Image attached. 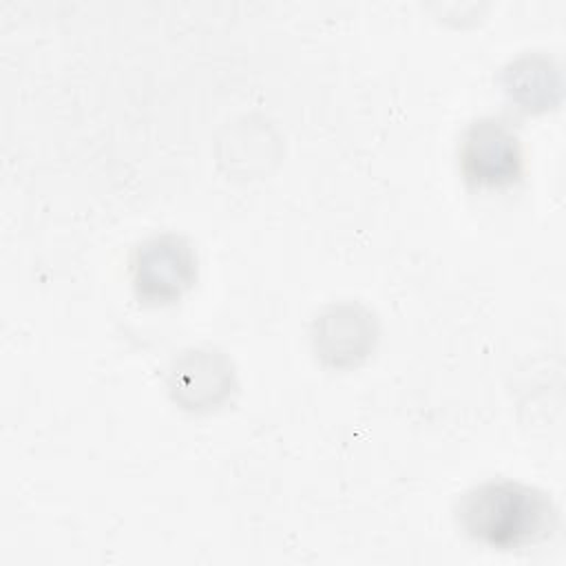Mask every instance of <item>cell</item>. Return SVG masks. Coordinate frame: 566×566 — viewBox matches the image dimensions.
Listing matches in <instances>:
<instances>
[{"instance_id":"6da1fadb","label":"cell","mask_w":566,"mask_h":566,"mask_svg":"<svg viewBox=\"0 0 566 566\" xmlns=\"http://www.w3.org/2000/svg\"><path fill=\"white\" fill-rule=\"evenodd\" d=\"M455 515L471 539L497 551L537 544L557 524L548 493L515 480H486L471 486L460 495Z\"/></svg>"},{"instance_id":"7a4b0ae2","label":"cell","mask_w":566,"mask_h":566,"mask_svg":"<svg viewBox=\"0 0 566 566\" xmlns=\"http://www.w3.org/2000/svg\"><path fill=\"white\" fill-rule=\"evenodd\" d=\"M130 281L137 298L148 305L179 301L197 281V252L177 232L144 239L130 256Z\"/></svg>"},{"instance_id":"3957f363","label":"cell","mask_w":566,"mask_h":566,"mask_svg":"<svg viewBox=\"0 0 566 566\" xmlns=\"http://www.w3.org/2000/svg\"><path fill=\"white\" fill-rule=\"evenodd\" d=\"M460 168L469 184L500 188L520 179L524 166L522 142L500 117L471 122L460 137Z\"/></svg>"},{"instance_id":"277c9868","label":"cell","mask_w":566,"mask_h":566,"mask_svg":"<svg viewBox=\"0 0 566 566\" xmlns=\"http://www.w3.org/2000/svg\"><path fill=\"white\" fill-rule=\"evenodd\" d=\"M312 340L316 354L329 365H354L374 347L376 321L360 305H332L316 316Z\"/></svg>"},{"instance_id":"5b68a950","label":"cell","mask_w":566,"mask_h":566,"mask_svg":"<svg viewBox=\"0 0 566 566\" xmlns=\"http://www.w3.org/2000/svg\"><path fill=\"white\" fill-rule=\"evenodd\" d=\"M232 380L230 360L212 349H192L170 369V391L188 409L214 407L228 396Z\"/></svg>"},{"instance_id":"8992f818","label":"cell","mask_w":566,"mask_h":566,"mask_svg":"<svg viewBox=\"0 0 566 566\" xmlns=\"http://www.w3.org/2000/svg\"><path fill=\"white\" fill-rule=\"evenodd\" d=\"M504 91L522 108H546L553 102L551 95L559 91L557 69L548 57L522 55L504 69Z\"/></svg>"}]
</instances>
